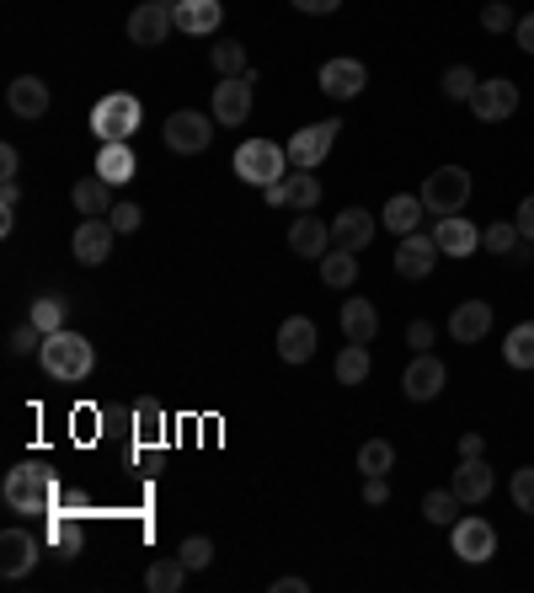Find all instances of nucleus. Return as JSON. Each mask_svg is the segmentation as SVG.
<instances>
[{"instance_id": "41", "label": "nucleus", "mask_w": 534, "mask_h": 593, "mask_svg": "<svg viewBox=\"0 0 534 593\" xmlns=\"http://www.w3.org/2000/svg\"><path fill=\"white\" fill-rule=\"evenodd\" d=\"M134 428H140V439H145V444H155V439H161V428H166V412H161V401H140V406H134Z\"/></svg>"}, {"instance_id": "11", "label": "nucleus", "mask_w": 534, "mask_h": 593, "mask_svg": "<svg viewBox=\"0 0 534 593\" xmlns=\"http://www.w3.org/2000/svg\"><path fill=\"white\" fill-rule=\"evenodd\" d=\"M262 198H268L273 209H299V214H305V209H316V203H321V177H316V171H299V166H294L284 182L262 188Z\"/></svg>"}, {"instance_id": "23", "label": "nucleus", "mask_w": 534, "mask_h": 593, "mask_svg": "<svg viewBox=\"0 0 534 593\" xmlns=\"http://www.w3.org/2000/svg\"><path fill=\"white\" fill-rule=\"evenodd\" d=\"M369 241H375V214L369 209H342L337 220H332V247L364 251Z\"/></svg>"}, {"instance_id": "3", "label": "nucleus", "mask_w": 534, "mask_h": 593, "mask_svg": "<svg viewBox=\"0 0 534 593\" xmlns=\"http://www.w3.org/2000/svg\"><path fill=\"white\" fill-rule=\"evenodd\" d=\"M236 177L251 182V188L284 182V177H289V150L273 145V140H246V145L236 150Z\"/></svg>"}, {"instance_id": "8", "label": "nucleus", "mask_w": 534, "mask_h": 593, "mask_svg": "<svg viewBox=\"0 0 534 593\" xmlns=\"http://www.w3.org/2000/svg\"><path fill=\"white\" fill-rule=\"evenodd\" d=\"M166 150H177V155H198V150L214 145V118H203L193 107H182V112H171L166 118Z\"/></svg>"}, {"instance_id": "10", "label": "nucleus", "mask_w": 534, "mask_h": 593, "mask_svg": "<svg viewBox=\"0 0 534 593\" xmlns=\"http://www.w3.org/2000/svg\"><path fill=\"white\" fill-rule=\"evenodd\" d=\"M337 129H342V123H305V129L289 140V166H299V171H316V166L332 155V145H337Z\"/></svg>"}, {"instance_id": "47", "label": "nucleus", "mask_w": 534, "mask_h": 593, "mask_svg": "<svg viewBox=\"0 0 534 593\" xmlns=\"http://www.w3.org/2000/svg\"><path fill=\"white\" fill-rule=\"evenodd\" d=\"M16 209H22V188L5 182V193H0V230H5V236L16 230Z\"/></svg>"}, {"instance_id": "9", "label": "nucleus", "mask_w": 534, "mask_h": 593, "mask_svg": "<svg viewBox=\"0 0 534 593\" xmlns=\"http://www.w3.org/2000/svg\"><path fill=\"white\" fill-rule=\"evenodd\" d=\"M449 545H454L460 561L482 567V561L497 556V530H491L486 519H454V524H449Z\"/></svg>"}, {"instance_id": "15", "label": "nucleus", "mask_w": 534, "mask_h": 593, "mask_svg": "<svg viewBox=\"0 0 534 593\" xmlns=\"http://www.w3.org/2000/svg\"><path fill=\"white\" fill-rule=\"evenodd\" d=\"M443 380H449V369H443L438 353H412V364H406V375H401V391L412 395V401H434V395L443 391Z\"/></svg>"}, {"instance_id": "37", "label": "nucleus", "mask_w": 534, "mask_h": 593, "mask_svg": "<svg viewBox=\"0 0 534 593\" xmlns=\"http://www.w3.org/2000/svg\"><path fill=\"white\" fill-rule=\"evenodd\" d=\"M502 353H508L513 369H534V321H519V327L508 332V347H502Z\"/></svg>"}, {"instance_id": "30", "label": "nucleus", "mask_w": 534, "mask_h": 593, "mask_svg": "<svg viewBox=\"0 0 534 593\" xmlns=\"http://www.w3.org/2000/svg\"><path fill=\"white\" fill-rule=\"evenodd\" d=\"M321 284L327 289H353L358 284V251H342V247L327 251L321 257Z\"/></svg>"}, {"instance_id": "17", "label": "nucleus", "mask_w": 534, "mask_h": 593, "mask_svg": "<svg viewBox=\"0 0 534 593\" xmlns=\"http://www.w3.org/2000/svg\"><path fill=\"white\" fill-rule=\"evenodd\" d=\"M316 81H321V92H327V97L353 102V97H358V92H364V81H369V70H364L358 59H327Z\"/></svg>"}, {"instance_id": "6", "label": "nucleus", "mask_w": 534, "mask_h": 593, "mask_svg": "<svg viewBox=\"0 0 534 593\" xmlns=\"http://www.w3.org/2000/svg\"><path fill=\"white\" fill-rule=\"evenodd\" d=\"M251 86H257V70H246V75H225V81L214 86L209 118L225 123V129H241L246 112H251Z\"/></svg>"}, {"instance_id": "34", "label": "nucleus", "mask_w": 534, "mask_h": 593, "mask_svg": "<svg viewBox=\"0 0 534 593\" xmlns=\"http://www.w3.org/2000/svg\"><path fill=\"white\" fill-rule=\"evenodd\" d=\"M64 316H70V305H64L59 295H38L33 299V310H27V321H33L44 337H49V332H64Z\"/></svg>"}, {"instance_id": "1", "label": "nucleus", "mask_w": 534, "mask_h": 593, "mask_svg": "<svg viewBox=\"0 0 534 593\" xmlns=\"http://www.w3.org/2000/svg\"><path fill=\"white\" fill-rule=\"evenodd\" d=\"M0 497H5V508L11 513H54L59 508V482H54L49 465H11L5 471V487H0Z\"/></svg>"}, {"instance_id": "50", "label": "nucleus", "mask_w": 534, "mask_h": 593, "mask_svg": "<svg viewBox=\"0 0 534 593\" xmlns=\"http://www.w3.org/2000/svg\"><path fill=\"white\" fill-rule=\"evenodd\" d=\"M16 171H22V155H16V145H0V182H16Z\"/></svg>"}, {"instance_id": "55", "label": "nucleus", "mask_w": 534, "mask_h": 593, "mask_svg": "<svg viewBox=\"0 0 534 593\" xmlns=\"http://www.w3.org/2000/svg\"><path fill=\"white\" fill-rule=\"evenodd\" d=\"M305 589H310L305 578H278V583H273V593H305Z\"/></svg>"}, {"instance_id": "43", "label": "nucleus", "mask_w": 534, "mask_h": 593, "mask_svg": "<svg viewBox=\"0 0 534 593\" xmlns=\"http://www.w3.org/2000/svg\"><path fill=\"white\" fill-rule=\"evenodd\" d=\"M482 27H486V33H513V27H519V16H513V5H508V0H486V5H482Z\"/></svg>"}, {"instance_id": "26", "label": "nucleus", "mask_w": 534, "mask_h": 593, "mask_svg": "<svg viewBox=\"0 0 534 593\" xmlns=\"http://www.w3.org/2000/svg\"><path fill=\"white\" fill-rule=\"evenodd\" d=\"M70 203H75L86 220H107V214H112V182L92 171V177H81V182L70 188Z\"/></svg>"}, {"instance_id": "33", "label": "nucleus", "mask_w": 534, "mask_h": 593, "mask_svg": "<svg viewBox=\"0 0 534 593\" xmlns=\"http://www.w3.org/2000/svg\"><path fill=\"white\" fill-rule=\"evenodd\" d=\"M369 380V343H347L337 353V386H364Z\"/></svg>"}, {"instance_id": "39", "label": "nucleus", "mask_w": 534, "mask_h": 593, "mask_svg": "<svg viewBox=\"0 0 534 593\" xmlns=\"http://www.w3.org/2000/svg\"><path fill=\"white\" fill-rule=\"evenodd\" d=\"M209 64H214V75L225 81V75H246L251 64H246V44H214L209 49Z\"/></svg>"}, {"instance_id": "4", "label": "nucleus", "mask_w": 534, "mask_h": 593, "mask_svg": "<svg viewBox=\"0 0 534 593\" xmlns=\"http://www.w3.org/2000/svg\"><path fill=\"white\" fill-rule=\"evenodd\" d=\"M423 203H428V214H465V203H471V171L465 166H438L428 171V182H423Z\"/></svg>"}, {"instance_id": "20", "label": "nucleus", "mask_w": 534, "mask_h": 593, "mask_svg": "<svg viewBox=\"0 0 534 593\" xmlns=\"http://www.w3.org/2000/svg\"><path fill=\"white\" fill-rule=\"evenodd\" d=\"M289 251H294V257H316V262H321V257L332 251V225H327V220H316V214L305 209V214L289 225Z\"/></svg>"}, {"instance_id": "21", "label": "nucleus", "mask_w": 534, "mask_h": 593, "mask_svg": "<svg viewBox=\"0 0 534 593\" xmlns=\"http://www.w3.org/2000/svg\"><path fill=\"white\" fill-rule=\"evenodd\" d=\"M486 332H491V305L486 299H465V305H454V316H449V337L460 347L482 343Z\"/></svg>"}, {"instance_id": "31", "label": "nucleus", "mask_w": 534, "mask_h": 593, "mask_svg": "<svg viewBox=\"0 0 534 593\" xmlns=\"http://www.w3.org/2000/svg\"><path fill=\"white\" fill-rule=\"evenodd\" d=\"M182 583H188L182 556H161V561H150V572H145V589L150 593H177Z\"/></svg>"}, {"instance_id": "48", "label": "nucleus", "mask_w": 534, "mask_h": 593, "mask_svg": "<svg viewBox=\"0 0 534 593\" xmlns=\"http://www.w3.org/2000/svg\"><path fill=\"white\" fill-rule=\"evenodd\" d=\"M434 337H438L434 321H412V327H406V343H412V353H434Z\"/></svg>"}, {"instance_id": "51", "label": "nucleus", "mask_w": 534, "mask_h": 593, "mask_svg": "<svg viewBox=\"0 0 534 593\" xmlns=\"http://www.w3.org/2000/svg\"><path fill=\"white\" fill-rule=\"evenodd\" d=\"M513 225H519V236H524V241H534V193L524 198V203H519V214H513Z\"/></svg>"}, {"instance_id": "27", "label": "nucleus", "mask_w": 534, "mask_h": 593, "mask_svg": "<svg viewBox=\"0 0 534 593\" xmlns=\"http://www.w3.org/2000/svg\"><path fill=\"white\" fill-rule=\"evenodd\" d=\"M342 332H347V343H375V337H380V310H375V299H347V305H342Z\"/></svg>"}, {"instance_id": "5", "label": "nucleus", "mask_w": 534, "mask_h": 593, "mask_svg": "<svg viewBox=\"0 0 534 593\" xmlns=\"http://www.w3.org/2000/svg\"><path fill=\"white\" fill-rule=\"evenodd\" d=\"M140 97H129V92H112V97H102L92 107V134H97L102 145H112V140H129L134 129H140Z\"/></svg>"}, {"instance_id": "36", "label": "nucleus", "mask_w": 534, "mask_h": 593, "mask_svg": "<svg viewBox=\"0 0 534 593\" xmlns=\"http://www.w3.org/2000/svg\"><path fill=\"white\" fill-rule=\"evenodd\" d=\"M423 519L449 530V524L460 519V493H454V487H438V493H428V497H423Z\"/></svg>"}, {"instance_id": "38", "label": "nucleus", "mask_w": 534, "mask_h": 593, "mask_svg": "<svg viewBox=\"0 0 534 593\" xmlns=\"http://www.w3.org/2000/svg\"><path fill=\"white\" fill-rule=\"evenodd\" d=\"M390 465H395V444L390 439H369V444L358 449V471L364 476H385Z\"/></svg>"}, {"instance_id": "13", "label": "nucleus", "mask_w": 534, "mask_h": 593, "mask_svg": "<svg viewBox=\"0 0 534 593\" xmlns=\"http://www.w3.org/2000/svg\"><path fill=\"white\" fill-rule=\"evenodd\" d=\"M471 112H476L482 123H502V118H513V112H519V86H513L508 75L482 81V86H476V97H471Z\"/></svg>"}, {"instance_id": "49", "label": "nucleus", "mask_w": 534, "mask_h": 593, "mask_svg": "<svg viewBox=\"0 0 534 593\" xmlns=\"http://www.w3.org/2000/svg\"><path fill=\"white\" fill-rule=\"evenodd\" d=\"M364 502H369V508H385V502H390V482H385V476H364Z\"/></svg>"}, {"instance_id": "28", "label": "nucleus", "mask_w": 534, "mask_h": 593, "mask_svg": "<svg viewBox=\"0 0 534 593\" xmlns=\"http://www.w3.org/2000/svg\"><path fill=\"white\" fill-rule=\"evenodd\" d=\"M140 171V161H134V150H129V140H112V145L97 150V177H107L112 188H123L129 177Z\"/></svg>"}, {"instance_id": "52", "label": "nucleus", "mask_w": 534, "mask_h": 593, "mask_svg": "<svg viewBox=\"0 0 534 593\" xmlns=\"http://www.w3.org/2000/svg\"><path fill=\"white\" fill-rule=\"evenodd\" d=\"M342 0H294V11H305V16H332Z\"/></svg>"}, {"instance_id": "22", "label": "nucleus", "mask_w": 534, "mask_h": 593, "mask_svg": "<svg viewBox=\"0 0 534 593\" xmlns=\"http://www.w3.org/2000/svg\"><path fill=\"white\" fill-rule=\"evenodd\" d=\"M278 358L284 364H310L316 358V321L310 316H289L278 327Z\"/></svg>"}, {"instance_id": "54", "label": "nucleus", "mask_w": 534, "mask_h": 593, "mask_svg": "<svg viewBox=\"0 0 534 593\" xmlns=\"http://www.w3.org/2000/svg\"><path fill=\"white\" fill-rule=\"evenodd\" d=\"M471 454H486L482 434H460V460H471Z\"/></svg>"}, {"instance_id": "25", "label": "nucleus", "mask_w": 534, "mask_h": 593, "mask_svg": "<svg viewBox=\"0 0 534 593\" xmlns=\"http://www.w3.org/2000/svg\"><path fill=\"white\" fill-rule=\"evenodd\" d=\"M5 102H11L16 118H44V112H49V86H44L38 75H16V81L5 86Z\"/></svg>"}, {"instance_id": "45", "label": "nucleus", "mask_w": 534, "mask_h": 593, "mask_svg": "<svg viewBox=\"0 0 534 593\" xmlns=\"http://www.w3.org/2000/svg\"><path fill=\"white\" fill-rule=\"evenodd\" d=\"M508 493H513V508H519V513H534V465H524V471H513Z\"/></svg>"}, {"instance_id": "32", "label": "nucleus", "mask_w": 534, "mask_h": 593, "mask_svg": "<svg viewBox=\"0 0 534 593\" xmlns=\"http://www.w3.org/2000/svg\"><path fill=\"white\" fill-rule=\"evenodd\" d=\"M49 545L64 556V561H75V556H81V524H75L70 513H59V508L49 513Z\"/></svg>"}, {"instance_id": "53", "label": "nucleus", "mask_w": 534, "mask_h": 593, "mask_svg": "<svg viewBox=\"0 0 534 593\" xmlns=\"http://www.w3.org/2000/svg\"><path fill=\"white\" fill-rule=\"evenodd\" d=\"M513 38H519V49H524V54H534V16H519Z\"/></svg>"}, {"instance_id": "42", "label": "nucleus", "mask_w": 534, "mask_h": 593, "mask_svg": "<svg viewBox=\"0 0 534 593\" xmlns=\"http://www.w3.org/2000/svg\"><path fill=\"white\" fill-rule=\"evenodd\" d=\"M177 556H182L188 572H203V567L214 561V541H209V535H188V541L177 545Z\"/></svg>"}, {"instance_id": "2", "label": "nucleus", "mask_w": 534, "mask_h": 593, "mask_svg": "<svg viewBox=\"0 0 534 593\" xmlns=\"http://www.w3.org/2000/svg\"><path fill=\"white\" fill-rule=\"evenodd\" d=\"M38 364H44V375L49 380H64V386H75V380H86L92 375V364H97V347L86 343L81 332H49L44 343H38Z\"/></svg>"}, {"instance_id": "7", "label": "nucleus", "mask_w": 534, "mask_h": 593, "mask_svg": "<svg viewBox=\"0 0 534 593\" xmlns=\"http://www.w3.org/2000/svg\"><path fill=\"white\" fill-rule=\"evenodd\" d=\"M171 33H177V16H171L166 0H145V5L129 11V44H140V49H161Z\"/></svg>"}, {"instance_id": "44", "label": "nucleus", "mask_w": 534, "mask_h": 593, "mask_svg": "<svg viewBox=\"0 0 534 593\" xmlns=\"http://www.w3.org/2000/svg\"><path fill=\"white\" fill-rule=\"evenodd\" d=\"M107 225H112L118 236H134V230L145 225V209H140V203H112V214H107Z\"/></svg>"}, {"instance_id": "29", "label": "nucleus", "mask_w": 534, "mask_h": 593, "mask_svg": "<svg viewBox=\"0 0 534 593\" xmlns=\"http://www.w3.org/2000/svg\"><path fill=\"white\" fill-rule=\"evenodd\" d=\"M423 214H428V203H423V198L395 193V198L385 203V214H380V225H385V230H395V236H412Z\"/></svg>"}, {"instance_id": "19", "label": "nucleus", "mask_w": 534, "mask_h": 593, "mask_svg": "<svg viewBox=\"0 0 534 593\" xmlns=\"http://www.w3.org/2000/svg\"><path fill=\"white\" fill-rule=\"evenodd\" d=\"M434 241L443 257H471V251H482V230L465 214H443L434 225Z\"/></svg>"}, {"instance_id": "40", "label": "nucleus", "mask_w": 534, "mask_h": 593, "mask_svg": "<svg viewBox=\"0 0 534 593\" xmlns=\"http://www.w3.org/2000/svg\"><path fill=\"white\" fill-rule=\"evenodd\" d=\"M476 86H482V81H476L471 64H449V70H443V97L449 102H471L476 97Z\"/></svg>"}, {"instance_id": "46", "label": "nucleus", "mask_w": 534, "mask_h": 593, "mask_svg": "<svg viewBox=\"0 0 534 593\" xmlns=\"http://www.w3.org/2000/svg\"><path fill=\"white\" fill-rule=\"evenodd\" d=\"M33 343H44V332L27 321V327H16V332L5 337V353H11V358H27V353H33Z\"/></svg>"}, {"instance_id": "16", "label": "nucleus", "mask_w": 534, "mask_h": 593, "mask_svg": "<svg viewBox=\"0 0 534 593\" xmlns=\"http://www.w3.org/2000/svg\"><path fill=\"white\" fill-rule=\"evenodd\" d=\"M112 225L107 220H81L75 225V236H70V251H75V262H86V268H102L107 257H112Z\"/></svg>"}, {"instance_id": "12", "label": "nucleus", "mask_w": 534, "mask_h": 593, "mask_svg": "<svg viewBox=\"0 0 534 593\" xmlns=\"http://www.w3.org/2000/svg\"><path fill=\"white\" fill-rule=\"evenodd\" d=\"M438 257H443V251H438L434 230H412V236H401V247H395V273H401V278H428Z\"/></svg>"}, {"instance_id": "18", "label": "nucleus", "mask_w": 534, "mask_h": 593, "mask_svg": "<svg viewBox=\"0 0 534 593\" xmlns=\"http://www.w3.org/2000/svg\"><path fill=\"white\" fill-rule=\"evenodd\" d=\"M171 16H177V33H188V38H209V33H219L225 5H219V0H177Z\"/></svg>"}, {"instance_id": "24", "label": "nucleus", "mask_w": 534, "mask_h": 593, "mask_svg": "<svg viewBox=\"0 0 534 593\" xmlns=\"http://www.w3.org/2000/svg\"><path fill=\"white\" fill-rule=\"evenodd\" d=\"M460 502H486L491 487H497V476H491V465H486L482 454H471V460H460V471H454V482H449Z\"/></svg>"}, {"instance_id": "14", "label": "nucleus", "mask_w": 534, "mask_h": 593, "mask_svg": "<svg viewBox=\"0 0 534 593\" xmlns=\"http://www.w3.org/2000/svg\"><path fill=\"white\" fill-rule=\"evenodd\" d=\"M38 550H44V545L33 541V530H5V535H0V578H5V583H22V578L33 572Z\"/></svg>"}, {"instance_id": "35", "label": "nucleus", "mask_w": 534, "mask_h": 593, "mask_svg": "<svg viewBox=\"0 0 534 593\" xmlns=\"http://www.w3.org/2000/svg\"><path fill=\"white\" fill-rule=\"evenodd\" d=\"M482 247L491 251V257H513V251L524 247V236H519L513 220H491V225L482 230Z\"/></svg>"}]
</instances>
